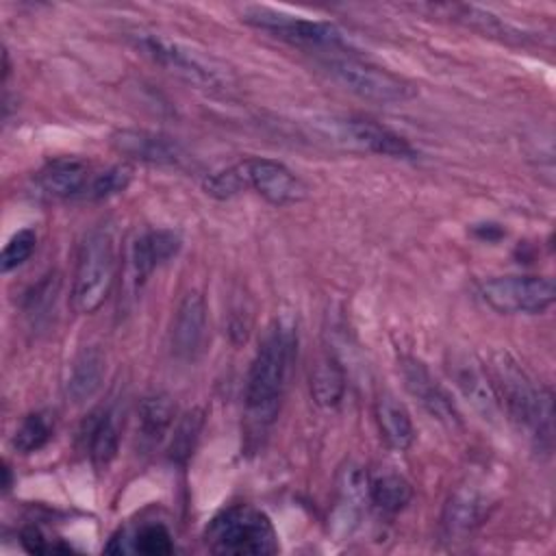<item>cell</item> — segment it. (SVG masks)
Segmentation results:
<instances>
[{
    "label": "cell",
    "instance_id": "25",
    "mask_svg": "<svg viewBox=\"0 0 556 556\" xmlns=\"http://www.w3.org/2000/svg\"><path fill=\"white\" fill-rule=\"evenodd\" d=\"M119 450V428L113 413H102L89 430V458L98 469L111 465Z\"/></svg>",
    "mask_w": 556,
    "mask_h": 556
},
{
    "label": "cell",
    "instance_id": "27",
    "mask_svg": "<svg viewBox=\"0 0 556 556\" xmlns=\"http://www.w3.org/2000/svg\"><path fill=\"white\" fill-rule=\"evenodd\" d=\"M202 424H204V415L202 410H189L180 417L178 426L174 428V434H172V441H169V447H167V456L169 460L178 463V465H185L195 445H198V439H200V432H202Z\"/></svg>",
    "mask_w": 556,
    "mask_h": 556
},
{
    "label": "cell",
    "instance_id": "19",
    "mask_svg": "<svg viewBox=\"0 0 556 556\" xmlns=\"http://www.w3.org/2000/svg\"><path fill=\"white\" fill-rule=\"evenodd\" d=\"M109 554H143V556H169L174 554V539L167 526L161 521H148L141 523L139 528L130 530H119L111 543L104 547Z\"/></svg>",
    "mask_w": 556,
    "mask_h": 556
},
{
    "label": "cell",
    "instance_id": "7",
    "mask_svg": "<svg viewBox=\"0 0 556 556\" xmlns=\"http://www.w3.org/2000/svg\"><path fill=\"white\" fill-rule=\"evenodd\" d=\"M241 20L258 30H265L287 43L302 48H343L345 39L339 26L324 20H308L271 7H245Z\"/></svg>",
    "mask_w": 556,
    "mask_h": 556
},
{
    "label": "cell",
    "instance_id": "30",
    "mask_svg": "<svg viewBox=\"0 0 556 556\" xmlns=\"http://www.w3.org/2000/svg\"><path fill=\"white\" fill-rule=\"evenodd\" d=\"M37 248V232L33 228H22L17 230L4 245L2 256H0V269L4 274L17 269L20 265H24L33 252Z\"/></svg>",
    "mask_w": 556,
    "mask_h": 556
},
{
    "label": "cell",
    "instance_id": "12",
    "mask_svg": "<svg viewBox=\"0 0 556 556\" xmlns=\"http://www.w3.org/2000/svg\"><path fill=\"white\" fill-rule=\"evenodd\" d=\"M400 367H402V378L408 393L424 406V410L432 419L450 428H456L463 424L452 395L445 391V387L430 374V369L421 361H417L415 356H402Z\"/></svg>",
    "mask_w": 556,
    "mask_h": 556
},
{
    "label": "cell",
    "instance_id": "33",
    "mask_svg": "<svg viewBox=\"0 0 556 556\" xmlns=\"http://www.w3.org/2000/svg\"><path fill=\"white\" fill-rule=\"evenodd\" d=\"M473 235L480 239H486V241H495L504 235V230L497 224H482V226H476Z\"/></svg>",
    "mask_w": 556,
    "mask_h": 556
},
{
    "label": "cell",
    "instance_id": "17",
    "mask_svg": "<svg viewBox=\"0 0 556 556\" xmlns=\"http://www.w3.org/2000/svg\"><path fill=\"white\" fill-rule=\"evenodd\" d=\"M450 371H452L456 387L471 402V406L484 419H493L500 410V402H497L495 389H493L486 371L471 356L454 358V363L450 365Z\"/></svg>",
    "mask_w": 556,
    "mask_h": 556
},
{
    "label": "cell",
    "instance_id": "18",
    "mask_svg": "<svg viewBox=\"0 0 556 556\" xmlns=\"http://www.w3.org/2000/svg\"><path fill=\"white\" fill-rule=\"evenodd\" d=\"M104 354L98 345H87L83 348L72 365H70V374H67V382H65V395L72 404H85L87 400H91L102 382H104Z\"/></svg>",
    "mask_w": 556,
    "mask_h": 556
},
{
    "label": "cell",
    "instance_id": "29",
    "mask_svg": "<svg viewBox=\"0 0 556 556\" xmlns=\"http://www.w3.org/2000/svg\"><path fill=\"white\" fill-rule=\"evenodd\" d=\"M339 491H341L343 504L348 506V513H352L361 504L369 502V478H367V471L363 467H358V465L343 467L341 478H339Z\"/></svg>",
    "mask_w": 556,
    "mask_h": 556
},
{
    "label": "cell",
    "instance_id": "11",
    "mask_svg": "<svg viewBox=\"0 0 556 556\" xmlns=\"http://www.w3.org/2000/svg\"><path fill=\"white\" fill-rule=\"evenodd\" d=\"M111 146L115 152L130 161L161 167H182L189 161L185 148L176 139L143 128L115 130L111 135Z\"/></svg>",
    "mask_w": 556,
    "mask_h": 556
},
{
    "label": "cell",
    "instance_id": "26",
    "mask_svg": "<svg viewBox=\"0 0 556 556\" xmlns=\"http://www.w3.org/2000/svg\"><path fill=\"white\" fill-rule=\"evenodd\" d=\"M52 430H54V426H52V419L48 413H41V410L30 413L20 421V426L11 439V445L17 454L39 452L52 439Z\"/></svg>",
    "mask_w": 556,
    "mask_h": 556
},
{
    "label": "cell",
    "instance_id": "1",
    "mask_svg": "<svg viewBox=\"0 0 556 556\" xmlns=\"http://www.w3.org/2000/svg\"><path fill=\"white\" fill-rule=\"evenodd\" d=\"M295 332L285 321H276L263 337L243 389L245 421L252 434H263L278 415L289 369L295 358Z\"/></svg>",
    "mask_w": 556,
    "mask_h": 556
},
{
    "label": "cell",
    "instance_id": "31",
    "mask_svg": "<svg viewBox=\"0 0 556 556\" xmlns=\"http://www.w3.org/2000/svg\"><path fill=\"white\" fill-rule=\"evenodd\" d=\"M202 189L206 195L217 198V200H230L235 195H239L241 191H245L239 165H230L226 169H219L215 174H208L202 182Z\"/></svg>",
    "mask_w": 556,
    "mask_h": 556
},
{
    "label": "cell",
    "instance_id": "20",
    "mask_svg": "<svg viewBox=\"0 0 556 556\" xmlns=\"http://www.w3.org/2000/svg\"><path fill=\"white\" fill-rule=\"evenodd\" d=\"M376 424L380 439L395 452H406L415 443V426L408 408L391 393L376 400Z\"/></svg>",
    "mask_w": 556,
    "mask_h": 556
},
{
    "label": "cell",
    "instance_id": "2",
    "mask_svg": "<svg viewBox=\"0 0 556 556\" xmlns=\"http://www.w3.org/2000/svg\"><path fill=\"white\" fill-rule=\"evenodd\" d=\"M491 380L497 402L504 404L510 421L526 430L539 450H549L554 432L552 393L536 387L508 352L493 354Z\"/></svg>",
    "mask_w": 556,
    "mask_h": 556
},
{
    "label": "cell",
    "instance_id": "32",
    "mask_svg": "<svg viewBox=\"0 0 556 556\" xmlns=\"http://www.w3.org/2000/svg\"><path fill=\"white\" fill-rule=\"evenodd\" d=\"M20 541L30 554H54V552H72V545L61 543V539H50L41 528L26 526L20 532Z\"/></svg>",
    "mask_w": 556,
    "mask_h": 556
},
{
    "label": "cell",
    "instance_id": "21",
    "mask_svg": "<svg viewBox=\"0 0 556 556\" xmlns=\"http://www.w3.org/2000/svg\"><path fill=\"white\" fill-rule=\"evenodd\" d=\"M308 384L317 406L321 408L339 406L345 393V371L339 358L332 354H321L311 367Z\"/></svg>",
    "mask_w": 556,
    "mask_h": 556
},
{
    "label": "cell",
    "instance_id": "34",
    "mask_svg": "<svg viewBox=\"0 0 556 556\" xmlns=\"http://www.w3.org/2000/svg\"><path fill=\"white\" fill-rule=\"evenodd\" d=\"M2 473H4V482H2V489H4V491H9V489H11V469H9V465H4Z\"/></svg>",
    "mask_w": 556,
    "mask_h": 556
},
{
    "label": "cell",
    "instance_id": "8",
    "mask_svg": "<svg viewBox=\"0 0 556 556\" xmlns=\"http://www.w3.org/2000/svg\"><path fill=\"white\" fill-rule=\"evenodd\" d=\"M478 293L502 315H539L554 304L556 287L549 276H495L482 280Z\"/></svg>",
    "mask_w": 556,
    "mask_h": 556
},
{
    "label": "cell",
    "instance_id": "10",
    "mask_svg": "<svg viewBox=\"0 0 556 556\" xmlns=\"http://www.w3.org/2000/svg\"><path fill=\"white\" fill-rule=\"evenodd\" d=\"M245 189L256 191L263 200L287 206L302 202L308 195V187L285 163L267 156H250L237 163Z\"/></svg>",
    "mask_w": 556,
    "mask_h": 556
},
{
    "label": "cell",
    "instance_id": "28",
    "mask_svg": "<svg viewBox=\"0 0 556 556\" xmlns=\"http://www.w3.org/2000/svg\"><path fill=\"white\" fill-rule=\"evenodd\" d=\"M130 180H132V167L128 163L111 165V167L91 176V182H89V189H87L85 198L106 200L111 195H117V193L126 191Z\"/></svg>",
    "mask_w": 556,
    "mask_h": 556
},
{
    "label": "cell",
    "instance_id": "13",
    "mask_svg": "<svg viewBox=\"0 0 556 556\" xmlns=\"http://www.w3.org/2000/svg\"><path fill=\"white\" fill-rule=\"evenodd\" d=\"M204 339H206V302L200 293L191 291L178 304V311L172 324V332H169L172 354L180 361H193L202 352Z\"/></svg>",
    "mask_w": 556,
    "mask_h": 556
},
{
    "label": "cell",
    "instance_id": "4",
    "mask_svg": "<svg viewBox=\"0 0 556 556\" xmlns=\"http://www.w3.org/2000/svg\"><path fill=\"white\" fill-rule=\"evenodd\" d=\"M115 276V245L109 228L91 230L78 250L72 306L80 315L96 313L109 298Z\"/></svg>",
    "mask_w": 556,
    "mask_h": 556
},
{
    "label": "cell",
    "instance_id": "9",
    "mask_svg": "<svg viewBox=\"0 0 556 556\" xmlns=\"http://www.w3.org/2000/svg\"><path fill=\"white\" fill-rule=\"evenodd\" d=\"M317 130L332 143L356 150V152H369L380 156H393V159H415L417 152L408 143L406 137L397 135L395 130L376 124L371 119H358V117H330L315 122Z\"/></svg>",
    "mask_w": 556,
    "mask_h": 556
},
{
    "label": "cell",
    "instance_id": "24",
    "mask_svg": "<svg viewBox=\"0 0 556 556\" xmlns=\"http://www.w3.org/2000/svg\"><path fill=\"white\" fill-rule=\"evenodd\" d=\"M413 500L410 482L400 473H384L369 480V502L384 515L402 513Z\"/></svg>",
    "mask_w": 556,
    "mask_h": 556
},
{
    "label": "cell",
    "instance_id": "16",
    "mask_svg": "<svg viewBox=\"0 0 556 556\" xmlns=\"http://www.w3.org/2000/svg\"><path fill=\"white\" fill-rule=\"evenodd\" d=\"M180 237L167 228H154L139 235L130 248V269L135 282H143L154 269L180 252Z\"/></svg>",
    "mask_w": 556,
    "mask_h": 556
},
{
    "label": "cell",
    "instance_id": "5",
    "mask_svg": "<svg viewBox=\"0 0 556 556\" xmlns=\"http://www.w3.org/2000/svg\"><path fill=\"white\" fill-rule=\"evenodd\" d=\"M135 43L148 59L189 85L202 89H224L230 83L228 70L217 59L180 41L167 39L163 35L139 33Z\"/></svg>",
    "mask_w": 556,
    "mask_h": 556
},
{
    "label": "cell",
    "instance_id": "3",
    "mask_svg": "<svg viewBox=\"0 0 556 556\" xmlns=\"http://www.w3.org/2000/svg\"><path fill=\"white\" fill-rule=\"evenodd\" d=\"M204 543L215 554H276L280 549L271 519L250 506L235 504L219 510L204 530Z\"/></svg>",
    "mask_w": 556,
    "mask_h": 556
},
{
    "label": "cell",
    "instance_id": "6",
    "mask_svg": "<svg viewBox=\"0 0 556 556\" xmlns=\"http://www.w3.org/2000/svg\"><path fill=\"white\" fill-rule=\"evenodd\" d=\"M321 67L334 83L367 102L400 104L417 93L410 80L354 56H332Z\"/></svg>",
    "mask_w": 556,
    "mask_h": 556
},
{
    "label": "cell",
    "instance_id": "14",
    "mask_svg": "<svg viewBox=\"0 0 556 556\" xmlns=\"http://www.w3.org/2000/svg\"><path fill=\"white\" fill-rule=\"evenodd\" d=\"M489 515V500L476 486H458L445 502L441 530L447 541H460L471 534Z\"/></svg>",
    "mask_w": 556,
    "mask_h": 556
},
{
    "label": "cell",
    "instance_id": "15",
    "mask_svg": "<svg viewBox=\"0 0 556 556\" xmlns=\"http://www.w3.org/2000/svg\"><path fill=\"white\" fill-rule=\"evenodd\" d=\"M89 165L78 156H56L37 172L39 189L59 200H72L87 195L91 182Z\"/></svg>",
    "mask_w": 556,
    "mask_h": 556
},
{
    "label": "cell",
    "instance_id": "22",
    "mask_svg": "<svg viewBox=\"0 0 556 556\" xmlns=\"http://www.w3.org/2000/svg\"><path fill=\"white\" fill-rule=\"evenodd\" d=\"M434 11H445L447 17H454L456 22L482 33V35H489V37H497V39H515V41H523L526 35L517 28H513L510 24H506L504 20H500L497 15H493L491 11L486 9H480V7H473V4H437L432 7Z\"/></svg>",
    "mask_w": 556,
    "mask_h": 556
},
{
    "label": "cell",
    "instance_id": "23",
    "mask_svg": "<svg viewBox=\"0 0 556 556\" xmlns=\"http://www.w3.org/2000/svg\"><path fill=\"white\" fill-rule=\"evenodd\" d=\"M176 404L167 393H150L141 397L137 406L139 419V437L146 445H154L163 439V434L174 424Z\"/></svg>",
    "mask_w": 556,
    "mask_h": 556
}]
</instances>
